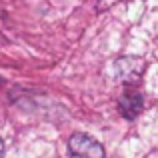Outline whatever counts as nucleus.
I'll return each instance as SVG.
<instances>
[{"label":"nucleus","mask_w":158,"mask_h":158,"mask_svg":"<svg viewBox=\"0 0 158 158\" xmlns=\"http://www.w3.org/2000/svg\"><path fill=\"white\" fill-rule=\"evenodd\" d=\"M68 154L70 158H104V148L96 138L78 132L68 140Z\"/></svg>","instance_id":"nucleus-1"},{"label":"nucleus","mask_w":158,"mask_h":158,"mask_svg":"<svg viewBox=\"0 0 158 158\" xmlns=\"http://www.w3.org/2000/svg\"><path fill=\"white\" fill-rule=\"evenodd\" d=\"M142 108H144L142 92L136 90L134 86H128V88L120 94V98H118V110H120V114H122L124 118H128V120L136 118V116L142 112Z\"/></svg>","instance_id":"nucleus-2"},{"label":"nucleus","mask_w":158,"mask_h":158,"mask_svg":"<svg viewBox=\"0 0 158 158\" xmlns=\"http://www.w3.org/2000/svg\"><path fill=\"white\" fill-rule=\"evenodd\" d=\"M116 76H118L120 82H124V84H134L136 80H138V76L142 74L144 66H142V60H138V58H132V56H126V58H120L118 62H116Z\"/></svg>","instance_id":"nucleus-3"},{"label":"nucleus","mask_w":158,"mask_h":158,"mask_svg":"<svg viewBox=\"0 0 158 158\" xmlns=\"http://www.w3.org/2000/svg\"><path fill=\"white\" fill-rule=\"evenodd\" d=\"M2 152H4V142H2V138H0V156H2Z\"/></svg>","instance_id":"nucleus-4"}]
</instances>
